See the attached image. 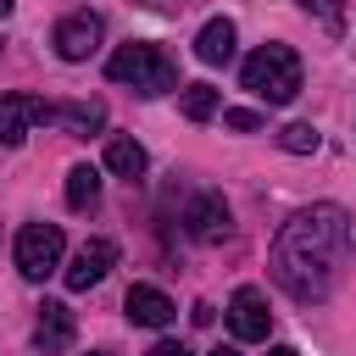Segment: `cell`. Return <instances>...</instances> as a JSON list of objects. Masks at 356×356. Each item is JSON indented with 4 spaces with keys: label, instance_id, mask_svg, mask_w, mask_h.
Returning a JSON list of instances; mask_svg holds the SVG:
<instances>
[{
    "label": "cell",
    "instance_id": "6da1fadb",
    "mask_svg": "<svg viewBox=\"0 0 356 356\" xmlns=\"http://www.w3.org/2000/svg\"><path fill=\"white\" fill-rule=\"evenodd\" d=\"M345 245H350V217L339 206H306L295 211L278 239H273V278L295 295V300H323L339 278V261H345Z\"/></svg>",
    "mask_w": 356,
    "mask_h": 356
},
{
    "label": "cell",
    "instance_id": "7a4b0ae2",
    "mask_svg": "<svg viewBox=\"0 0 356 356\" xmlns=\"http://www.w3.org/2000/svg\"><path fill=\"white\" fill-rule=\"evenodd\" d=\"M239 83H245L256 100H267V106H289V100L300 95V56H295L289 44H261L256 56H245Z\"/></svg>",
    "mask_w": 356,
    "mask_h": 356
},
{
    "label": "cell",
    "instance_id": "3957f363",
    "mask_svg": "<svg viewBox=\"0 0 356 356\" xmlns=\"http://www.w3.org/2000/svg\"><path fill=\"white\" fill-rule=\"evenodd\" d=\"M106 72H111V83H128V89H139V95H167V89H178V61H172L161 44H145V39L122 44V50L106 61Z\"/></svg>",
    "mask_w": 356,
    "mask_h": 356
},
{
    "label": "cell",
    "instance_id": "277c9868",
    "mask_svg": "<svg viewBox=\"0 0 356 356\" xmlns=\"http://www.w3.org/2000/svg\"><path fill=\"white\" fill-rule=\"evenodd\" d=\"M61 250H67V239H61L56 222H28V228L17 234V273L33 278V284H44V278L61 267Z\"/></svg>",
    "mask_w": 356,
    "mask_h": 356
},
{
    "label": "cell",
    "instance_id": "5b68a950",
    "mask_svg": "<svg viewBox=\"0 0 356 356\" xmlns=\"http://www.w3.org/2000/svg\"><path fill=\"white\" fill-rule=\"evenodd\" d=\"M228 328H234V339H267V328H273V312H267V295L256 289V284H239L234 289V300H228Z\"/></svg>",
    "mask_w": 356,
    "mask_h": 356
},
{
    "label": "cell",
    "instance_id": "8992f818",
    "mask_svg": "<svg viewBox=\"0 0 356 356\" xmlns=\"http://www.w3.org/2000/svg\"><path fill=\"white\" fill-rule=\"evenodd\" d=\"M50 44H56L61 61H89L95 44H100V17H95V11H72V17H61L56 33H50Z\"/></svg>",
    "mask_w": 356,
    "mask_h": 356
},
{
    "label": "cell",
    "instance_id": "52a82bcc",
    "mask_svg": "<svg viewBox=\"0 0 356 356\" xmlns=\"http://www.w3.org/2000/svg\"><path fill=\"white\" fill-rule=\"evenodd\" d=\"M111 267H117V245L111 239H83L78 256L67 261V289H95Z\"/></svg>",
    "mask_w": 356,
    "mask_h": 356
},
{
    "label": "cell",
    "instance_id": "ba28073f",
    "mask_svg": "<svg viewBox=\"0 0 356 356\" xmlns=\"http://www.w3.org/2000/svg\"><path fill=\"white\" fill-rule=\"evenodd\" d=\"M44 100L39 95H0V145H22L33 122H44Z\"/></svg>",
    "mask_w": 356,
    "mask_h": 356
},
{
    "label": "cell",
    "instance_id": "9c48e42d",
    "mask_svg": "<svg viewBox=\"0 0 356 356\" xmlns=\"http://www.w3.org/2000/svg\"><path fill=\"white\" fill-rule=\"evenodd\" d=\"M67 345H72V306L44 300L39 306V323H33V350L39 356H61Z\"/></svg>",
    "mask_w": 356,
    "mask_h": 356
},
{
    "label": "cell",
    "instance_id": "30bf717a",
    "mask_svg": "<svg viewBox=\"0 0 356 356\" xmlns=\"http://www.w3.org/2000/svg\"><path fill=\"white\" fill-rule=\"evenodd\" d=\"M122 312H128V323H139V328H167V323L178 317V306H172L156 284H134L128 300H122Z\"/></svg>",
    "mask_w": 356,
    "mask_h": 356
},
{
    "label": "cell",
    "instance_id": "8fae6325",
    "mask_svg": "<svg viewBox=\"0 0 356 356\" xmlns=\"http://www.w3.org/2000/svg\"><path fill=\"white\" fill-rule=\"evenodd\" d=\"M44 122H56V128H67V134H78V139H89L100 122H106V106L100 100H72V106H50L44 111Z\"/></svg>",
    "mask_w": 356,
    "mask_h": 356
},
{
    "label": "cell",
    "instance_id": "7c38bea8",
    "mask_svg": "<svg viewBox=\"0 0 356 356\" xmlns=\"http://www.w3.org/2000/svg\"><path fill=\"white\" fill-rule=\"evenodd\" d=\"M189 234H195L200 245H217V239L228 234V206H222V195H200V200L189 206Z\"/></svg>",
    "mask_w": 356,
    "mask_h": 356
},
{
    "label": "cell",
    "instance_id": "4fadbf2b",
    "mask_svg": "<svg viewBox=\"0 0 356 356\" xmlns=\"http://www.w3.org/2000/svg\"><path fill=\"white\" fill-rule=\"evenodd\" d=\"M195 56H200L206 67H222V61H234V22H228V17H211V22L195 33Z\"/></svg>",
    "mask_w": 356,
    "mask_h": 356
},
{
    "label": "cell",
    "instance_id": "5bb4252c",
    "mask_svg": "<svg viewBox=\"0 0 356 356\" xmlns=\"http://www.w3.org/2000/svg\"><path fill=\"white\" fill-rule=\"evenodd\" d=\"M106 167H111L117 178H139V172H145V145L128 139V134L106 139Z\"/></svg>",
    "mask_w": 356,
    "mask_h": 356
},
{
    "label": "cell",
    "instance_id": "9a60e30c",
    "mask_svg": "<svg viewBox=\"0 0 356 356\" xmlns=\"http://www.w3.org/2000/svg\"><path fill=\"white\" fill-rule=\"evenodd\" d=\"M95 200H100V172L95 167H72L67 172V206L72 211H89Z\"/></svg>",
    "mask_w": 356,
    "mask_h": 356
},
{
    "label": "cell",
    "instance_id": "2e32d148",
    "mask_svg": "<svg viewBox=\"0 0 356 356\" xmlns=\"http://www.w3.org/2000/svg\"><path fill=\"white\" fill-rule=\"evenodd\" d=\"M178 111H184L189 122L217 117V89H211V83H189V89H184V100H178Z\"/></svg>",
    "mask_w": 356,
    "mask_h": 356
},
{
    "label": "cell",
    "instance_id": "e0dca14e",
    "mask_svg": "<svg viewBox=\"0 0 356 356\" xmlns=\"http://www.w3.org/2000/svg\"><path fill=\"white\" fill-rule=\"evenodd\" d=\"M278 145L295 150V156H312V150H317V128H312V122H289V128L278 134Z\"/></svg>",
    "mask_w": 356,
    "mask_h": 356
},
{
    "label": "cell",
    "instance_id": "ac0fdd59",
    "mask_svg": "<svg viewBox=\"0 0 356 356\" xmlns=\"http://www.w3.org/2000/svg\"><path fill=\"white\" fill-rule=\"evenodd\" d=\"M222 122H228L234 134H256V128H261V111H245V106H239V111H222Z\"/></svg>",
    "mask_w": 356,
    "mask_h": 356
},
{
    "label": "cell",
    "instance_id": "d6986e66",
    "mask_svg": "<svg viewBox=\"0 0 356 356\" xmlns=\"http://www.w3.org/2000/svg\"><path fill=\"white\" fill-rule=\"evenodd\" d=\"M300 11H312V17H323V22H339V11H345V0H295Z\"/></svg>",
    "mask_w": 356,
    "mask_h": 356
},
{
    "label": "cell",
    "instance_id": "ffe728a7",
    "mask_svg": "<svg viewBox=\"0 0 356 356\" xmlns=\"http://www.w3.org/2000/svg\"><path fill=\"white\" fill-rule=\"evenodd\" d=\"M145 356H189V350H184V345H178V339H161V345H150V350H145Z\"/></svg>",
    "mask_w": 356,
    "mask_h": 356
},
{
    "label": "cell",
    "instance_id": "44dd1931",
    "mask_svg": "<svg viewBox=\"0 0 356 356\" xmlns=\"http://www.w3.org/2000/svg\"><path fill=\"white\" fill-rule=\"evenodd\" d=\"M267 356H300V350H295V345H273Z\"/></svg>",
    "mask_w": 356,
    "mask_h": 356
},
{
    "label": "cell",
    "instance_id": "7402d4cb",
    "mask_svg": "<svg viewBox=\"0 0 356 356\" xmlns=\"http://www.w3.org/2000/svg\"><path fill=\"white\" fill-rule=\"evenodd\" d=\"M211 356H239V350H234V345H217V350H211Z\"/></svg>",
    "mask_w": 356,
    "mask_h": 356
},
{
    "label": "cell",
    "instance_id": "603a6c76",
    "mask_svg": "<svg viewBox=\"0 0 356 356\" xmlns=\"http://www.w3.org/2000/svg\"><path fill=\"white\" fill-rule=\"evenodd\" d=\"M11 6H17V0H0V17H6V11H11Z\"/></svg>",
    "mask_w": 356,
    "mask_h": 356
},
{
    "label": "cell",
    "instance_id": "cb8c5ba5",
    "mask_svg": "<svg viewBox=\"0 0 356 356\" xmlns=\"http://www.w3.org/2000/svg\"><path fill=\"white\" fill-rule=\"evenodd\" d=\"M89 356H106V350H89Z\"/></svg>",
    "mask_w": 356,
    "mask_h": 356
}]
</instances>
